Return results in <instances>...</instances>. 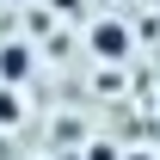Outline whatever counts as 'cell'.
Returning a JSON list of instances; mask_svg holds the SVG:
<instances>
[{
	"mask_svg": "<svg viewBox=\"0 0 160 160\" xmlns=\"http://www.w3.org/2000/svg\"><path fill=\"white\" fill-rule=\"evenodd\" d=\"M86 49L99 62H129V49H136V31L123 19H92L86 25Z\"/></svg>",
	"mask_w": 160,
	"mask_h": 160,
	"instance_id": "obj_1",
	"label": "cell"
},
{
	"mask_svg": "<svg viewBox=\"0 0 160 160\" xmlns=\"http://www.w3.org/2000/svg\"><path fill=\"white\" fill-rule=\"evenodd\" d=\"M31 74H37V56H31L25 43H6V49H0V86H25Z\"/></svg>",
	"mask_w": 160,
	"mask_h": 160,
	"instance_id": "obj_2",
	"label": "cell"
},
{
	"mask_svg": "<svg viewBox=\"0 0 160 160\" xmlns=\"http://www.w3.org/2000/svg\"><path fill=\"white\" fill-rule=\"evenodd\" d=\"M19 117H25V99H19V86H0V129H12Z\"/></svg>",
	"mask_w": 160,
	"mask_h": 160,
	"instance_id": "obj_3",
	"label": "cell"
},
{
	"mask_svg": "<svg viewBox=\"0 0 160 160\" xmlns=\"http://www.w3.org/2000/svg\"><path fill=\"white\" fill-rule=\"evenodd\" d=\"M86 160H117V154H111L105 142H92V148H86Z\"/></svg>",
	"mask_w": 160,
	"mask_h": 160,
	"instance_id": "obj_4",
	"label": "cell"
},
{
	"mask_svg": "<svg viewBox=\"0 0 160 160\" xmlns=\"http://www.w3.org/2000/svg\"><path fill=\"white\" fill-rule=\"evenodd\" d=\"M123 160H154V154H123Z\"/></svg>",
	"mask_w": 160,
	"mask_h": 160,
	"instance_id": "obj_5",
	"label": "cell"
},
{
	"mask_svg": "<svg viewBox=\"0 0 160 160\" xmlns=\"http://www.w3.org/2000/svg\"><path fill=\"white\" fill-rule=\"evenodd\" d=\"M148 6H160V0H148Z\"/></svg>",
	"mask_w": 160,
	"mask_h": 160,
	"instance_id": "obj_6",
	"label": "cell"
}]
</instances>
